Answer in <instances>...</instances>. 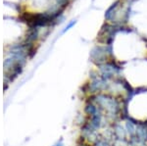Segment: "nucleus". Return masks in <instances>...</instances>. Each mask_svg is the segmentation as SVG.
Listing matches in <instances>:
<instances>
[{
    "mask_svg": "<svg viewBox=\"0 0 147 146\" xmlns=\"http://www.w3.org/2000/svg\"><path fill=\"white\" fill-rule=\"evenodd\" d=\"M93 146H111V143L107 137H100L97 138L95 142L93 143Z\"/></svg>",
    "mask_w": 147,
    "mask_h": 146,
    "instance_id": "obj_1",
    "label": "nucleus"
},
{
    "mask_svg": "<svg viewBox=\"0 0 147 146\" xmlns=\"http://www.w3.org/2000/svg\"><path fill=\"white\" fill-rule=\"evenodd\" d=\"M75 23H76V22H75V21H74V22H72V23H71V24H70V25H69V26H68V27H66V29H65V30H64V32H66V30H68L69 29H70V28H71V27H73V26H74V25H75Z\"/></svg>",
    "mask_w": 147,
    "mask_h": 146,
    "instance_id": "obj_2",
    "label": "nucleus"
},
{
    "mask_svg": "<svg viewBox=\"0 0 147 146\" xmlns=\"http://www.w3.org/2000/svg\"><path fill=\"white\" fill-rule=\"evenodd\" d=\"M59 2H64V1H66V0H58Z\"/></svg>",
    "mask_w": 147,
    "mask_h": 146,
    "instance_id": "obj_3",
    "label": "nucleus"
}]
</instances>
